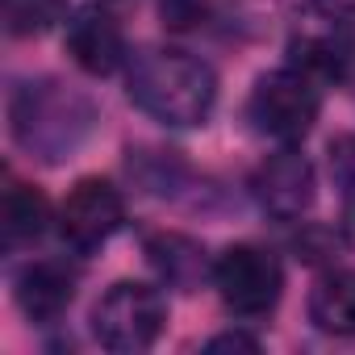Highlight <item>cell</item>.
<instances>
[{"label": "cell", "mask_w": 355, "mask_h": 355, "mask_svg": "<svg viewBox=\"0 0 355 355\" xmlns=\"http://www.w3.org/2000/svg\"><path fill=\"white\" fill-rule=\"evenodd\" d=\"M67 55L88 76H113L125 63V34L113 13L80 9L67 26Z\"/></svg>", "instance_id": "cell-7"}, {"label": "cell", "mask_w": 355, "mask_h": 355, "mask_svg": "<svg viewBox=\"0 0 355 355\" xmlns=\"http://www.w3.org/2000/svg\"><path fill=\"white\" fill-rule=\"evenodd\" d=\"M318 5H322L330 17H338V13H355V0H318Z\"/></svg>", "instance_id": "cell-17"}, {"label": "cell", "mask_w": 355, "mask_h": 355, "mask_svg": "<svg viewBox=\"0 0 355 355\" xmlns=\"http://www.w3.org/2000/svg\"><path fill=\"white\" fill-rule=\"evenodd\" d=\"M209 351H259V343L247 334H218L209 338Z\"/></svg>", "instance_id": "cell-16"}, {"label": "cell", "mask_w": 355, "mask_h": 355, "mask_svg": "<svg viewBox=\"0 0 355 355\" xmlns=\"http://www.w3.org/2000/svg\"><path fill=\"white\" fill-rule=\"evenodd\" d=\"M330 180L347 201H355V134H338L330 142Z\"/></svg>", "instance_id": "cell-14"}, {"label": "cell", "mask_w": 355, "mask_h": 355, "mask_svg": "<svg viewBox=\"0 0 355 355\" xmlns=\"http://www.w3.org/2000/svg\"><path fill=\"white\" fill-rule=\"evenodd\" d=\"M51 222V205L42 197V189L34 184H21V180H9L5 189V201H0V234H5V247H26L34 243Z\"/></svg>", "instance_id": "cell-10"}, {"label": "cell", "mask_w": 355, "mask_h": 355, "mask_svg": "<svg viewBox=\"0 0 355 355\" xmlns=\"http://www.w3.org/2000/svg\"><path fill=\"white\" fill-rule=\"evenodd\" d=\"M318 109H322L318 80H309L297 67L259 76V84L251 88V101H247V117L255 121V130L276 142H301L313 130Z\"/></svg>", "instance_id": "cell-3"}, {"label": "cell", "mask_w": 355, "mask_h": 355, "mask_svg": "<svg viewBox=\"0 0 355 355\" xmlns=\"http://www.w3.org/2000/svg\"><path fill=\"white\" fill-rule=\"evenodd\" d=\"M159 13L171 30H193V26L205 21L209 0H159Z\"/></svg>", "instance_id": "cell-15"}, {"label": "cell", "mask_w": 355, "mask_h": 355, "mask_svg": "<svg viewBox=\"0 0 355 355\" xmlns=\"http://www.w3.org/2000/svg\"><path fill=\"white\" fill-rule=\"evenodd\" d=\"M288 55H293V67L305 71L309 80H343L347 76V42L334 34V26L326 30H297L293 42H288Z\"/></svg>", "instance_id": "cell-12"}, {"label": "cell", "mask_w": 355, "mask_h": 355, "mask_svg": "<svg viewBox=\"0 0 355 355\" xmlns=\"http://www.w3.org/2000/svg\"><path fill=\"white\" fill-rule=\"evenodd\" d=\"M214 284L222 293V305L234 318H263L276 309L280 288H284V272L280 259L255 243H239L226 247L214 263Z\"/></svg>", "instance_id": "cell-4"}, {"label": "cell", "mask_w": 355, "mask_h": 355, "mask_svg": "<svg viewBox=\"0 0 355 355\" xmlns=\"http://www.w3.org/2000/svg\"><path fill=\"white\" fill-rule=\"evenodd\" d=\"M251 193L263 214L297 222L313 205V167L301 150H280L259 163V171L251 175Z\"/></svg>", "instance_id": "cell-6"}, {"label": "cell", "mask_w": 355, "mask_h": 355, "mask_svg": "<svg viewBox=\"0 0 355 355\" xmlns=\"http://www.w3.org/2000/svg\"><path fill=\"white\" fill-rule=\"evenodd\" d=\"M146 259L163 276V284H171V288L193 293L205 280V251L184 234H155L146 243Z\"/></svg>", "instance_id": "cell-11"}, {"label": "cell", "mask_w": 355, "mask_h": 355, "mask_svg": "<svg viewBox=\"0 0 355 355\" xmlns=\"http://www.w3.org/2000/svg\"><path fill=\"white\" fill-rule=\"evenodd\" d=\"M63 13V0H5V30L13 38H34L51 30Z\"/></svg>", "instance_id": "cell-13"}, {"label": "cell", "mask_w": 355, "mask_h": 355, "mask_svg": "<svg viewBox=\"0 0 355 355\" xmlns=\"http://www.w3.org/2000/svg\"><path fill=\"white\" fill-rule=\"evenodd\" d=\"M125 92L146 117H155L163 125H201L218 101V80H214L209 63H201L184 51L150 46V51L134 55Z\"/></svg>", "instance_id": "cell-1"}, {"label": "cell", "mask_w": 355, "mask_h": 355, "mask_svg": "<svg viewBox=\"0 0 355 355\" xmlns=\"http://www.w3.org/2000/svg\"><path fill=\"white\" fill-rule=\"evenodd\" d=\"M121 222H125V201H121V193L109 180H101V175L80 180L67 193L63 209H59V234H63V243L71 251H96V247H105L117 234Z\"/></svg>", "instance_id": "cell-5"}, {"label": "cell", "mask_w": 355, "mask_h": 355, "mask_svg": "<svg viewBox=\"0 0 355 355\" xmlns=\"http://www.w3.org/2000/svg\"><path fill=\"white\" fill-rule=\"evenodd\" d=\"M13 297H17V309L38 322V326H51L67 313L71 297H76V272L59 259H42V263H30L17 284H13Z\"/></svg>", "instance_id": "cell-8"}, {"label": "cell", "mask_w": 355, "mask_h": 355, "mask_svg": "<svg viewBox=\"0 0 355 355\" xmlns=\"http://www.w3.org/2000/svg\"><path fill=\"white\" fill-rule=\"evenodd\" d=\"M309 322L322 334L334 338H351L355 334V272H326L313 293H309Z\"/></svg>", "instance_id": "cell-9"}, {"label": "cell", "mask_w": 355, "mask_h": 355, "mask_svg": "<svg viewBox=\"0 0 355 355\" xmlns=\"http://www.w3.org/2000/svg\"><path fill=\"white\" fill-rule=\"evenodd\" d=\"M163 326H167V301L159 297V288L138 280H117L92 305V338L117 355L146 351L163 334Z\"/></svg>", "instance_id": "cell-2"}]
</instances>
